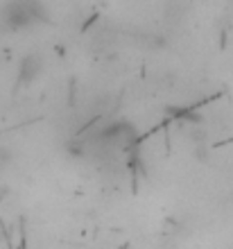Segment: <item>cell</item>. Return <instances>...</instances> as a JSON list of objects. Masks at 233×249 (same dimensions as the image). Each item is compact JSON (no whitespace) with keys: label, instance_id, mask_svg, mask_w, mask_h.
Instances as JSON below:
<instances>
[{"label":"cell","instance_id":"cell-1","mask_svg":"<svg viewBox=\"0 0 233 249\" xmlns=\"http://www.w3.org/2000/svg\"><path fill=\"white\" fill-rule=\"evenodd\" d=\"M41 71H43V59H41V54H27V57H23V61H20L18 66V79H16V84L18 86H30L34 82V79L41 75Z\"/></svg>","mask_w":233,"mask_h":249},{"label":"cell","instance_id":"cell-2","mask_svg":"<svg viewBox=\"0 0 233 249\" xmlns=\"http://www.w3.org/2000/svg\"><path fill=\"white\" fill-rule=\"evenodd\" d=\"M66 154L71 159H75V161H79V159H84L86 154H89V143H86V138H71L68 143H66Z\"/></svg>","mask_w":233,"mask_h":249}]
</instances>
